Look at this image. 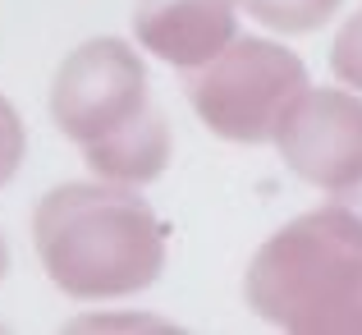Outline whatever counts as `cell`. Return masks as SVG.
<instances>
[{"instance_id":"obj_1","label":"cell","mask_w":362,"mask_h":335,"mask_svg":"<svg viewBox=\"0 0 362 335\" xmlns=\"http://www.w3.org/2000/svg\"><path fill=\"white\" fill-rule=\"evenodd\" d=\"M42 266L69 299H129L165 266V225L124 184H60L33 216Z\"/></svg>"},{"instance_id":"obj_6","label":"cell","mask_w":362,"mask_h":335,"mask_svg":"<svg viewBox=\"0 0 362 335\" xmlns=\"http://www.w3.org/2000/svg\"><path fill=\"white\" fill-rule=\"evenodd\" d=\"M239 0H138L133 33L142 51L175 69H202L234 42Z\"/></svg>"},{"instance_id":"obj_7","label":"cell","mask_w":362,"mask_h":335,"mask_svg":"<svg viewBox=\"0 0 362 335\" xmlns=\"http://www.w3.org/2000/svg\"><path fill=\"white\" fill-rule=\"evenodd\" d=\"M83 157H88V166L97 170L101 179H110V184H124V188L151 184L170 161V129H165V120L147 106L142 115H133L129 124H119L115 133L88 142Z\"/></svg>"},{"instance_id":"obj_10","label":"cell","mask_w":362,"mask_h":335,"mask_svg":"<svg viewBox=\"0 0 362 335\" xmlns=\"http://www.w3.org/2000/svg\"><path fill=\"white\" fill-rule=\"evenodd\" d=\"M18 161H23V124L9 101H0V184L18 170Z\"/></svg>"},{"instance_id":"obj_3","label":"cell","mask_w":362,"mask_h":335,"mask_svg":"<svg viewBox=\"0 0 362 335\" xmlns=\"http://www.w3.org/2000/svg\"><path fill=\"white\" fill-rule=\"evenodd\" d=\"M303 88L308 69L293 51L266 37H234L211 64L193 69L188 101L216 138L266 142Z\"/></svg>"},{"instance_id":"obj_4","label":"cell","mask_w":362,"mask_h":335,"mask_svg":"<svg viewBox=\"0 0 362 335\" xmlns=\"http://www.w3.org/2000/svg\"><path fill=\"white\" fill-rule=\"evenodd\" d=\"M147 110V69L142 55L119 37H92L55 69L51 115L64 138L97 142Z\"/></svg>"},{"instance_id":"obj_5","label":"cell","mask_w":362,"mask_h":335,"mask_svg":"<svg viewBox=\"0 0 362 335\" xmlns=\"http://www.w3.org/2000/svg\"><path fill=\"white\" fill-rule=\"evenodd\" d=\"M289 170L326 193L362 188V97L344 88H303L275 124Z\"/></svg>"},{"instance_id":"obj_9","label":"cell","mask_w":362,"mask_h":335,"mask_svg":"<svg viewBox=\"0 0 362 335\" xmlns=\"http://www.w3.org/2000/svg\"><path fill=\"white\" fill-rule=\"evenodd\" d=\"M330 64H335V74H339V83H344V88L362 92V9L349 18L344 28H339L335 51H330Z\"/></svg>"},{"instance_id":"obj_8","label":"cell","mask_w":362,"mask_h":335,"mask_svg":"<svg viewBox=\"0 0 362 335\" xmlns=\"http://www.w3.org/2000/svg\"><path fill=\"white\" fill-rule=\"evenodd\" d=\"M257 23L275 28V33H317L330 14L339 9V0H239Z\"/></svg>"},{"instance_id":"obj_2","label":"cell","mask_w":362,"mask_h":335,"mask_svg":"<svg viewBox=\"0 0 362 335\" xmlns=\"http://www.w3.org/2000/svg\"><path fill=\"white\" fill-rule=\"evenodd\" d=\"M252 312L284 331H362V216L317 207L271 234L247 266Z\"/></svg>"}]
</instances>
